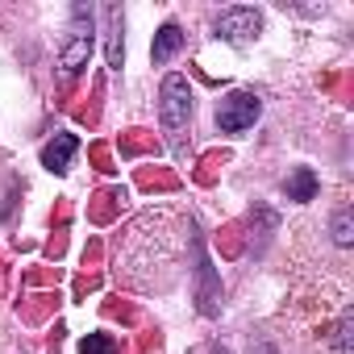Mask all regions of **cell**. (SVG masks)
Listing matches in <instances>:
<instances>
[{
  "instance_id": "obj_11",
  "label": "cell",
  "mask_w": 354,
  "mask_h": 354,
  "mask_svg": "<svg viewBox=\"0 0 354 354\" xmlns=\"http://www.w3.org/2000/svg\"><path fill=\"white\" fill-rule=\"evenodd\" d=\"M80 354H117V337L113 333H88L80 342Z\"/></svg>"
},
{
  "instance_id": "obj_1",
  "label": "cell",
  "mask_w": 354,
  "mask_h": 354,
  "mask_svg": "<svg viewBox=\"0 0 354 354\" xmlns=\"http://www.w3.org/2000/svg\"><path fill=\"white\" fill-rule=\"evenodd\" d=\"M158 121H162L171 154L188 158V146H192V84H188V75L171 71L162 80V88H158Z\"/></svg>"
},
{
  "instance_id": "obj_10",
  "label": "cell",
  "mask_w": 354,
  "mask_h": 354,
  "mask_svg": "<svg viewBox=\"0 0 354 354\" xmlns=\"http://www.w3.org/2000/svg\"><path fill=\"white\" fill-rule=\"evenodd\" d=\"M329 234H333L337 246H350L354 242V209H337L333 221H329Z\"/></svg>"
},
{
  "instance_id": "obj_9",
  "label": "cell",
  "mask_w": 354,
  "mask_h": 354,
  "mask_svg": "<svg viewBox=\"0 0 354 354\" xmlns=\"http://www.w3.org/2000/svg\"><path fill=\"white\" fill-rule=\"evenodd\" d=\"M317 175H313V167H296L292 175H288V184H283V192H288V201H296V205H308L313 196H317Z\"/></svg>"
},
{
  "instance_id": "obj_3",
  "label": "cell",
  "mask_w": 354,
  "mask_h": 354,
  "mask_svg": "<svg viewBox=\"0 0 354 354\" xmlns=\"http://www.w3.org/2000/svg\"><path fill=\"white\" fill-rule=\"evenodd\" d=\"M213 34L230 46H246L263 34V13L250 9V5H234V9H221L217 21H213Z\"/></svg>"
},
{
  "instance_id": "obj_14",
  "label": "cell",
  "mask_w": 354,
  "mask_h": 354,
  "mask_svg": "<svg viewBox=\"0 0 354 354\" xmlns=\"http://www.w3.org/2000/svg\"><path fill=\"white\" fill-rule=\"evenodd\" d=\"M209 354H230V350H225V346H213V350H209Z\"/></svg>"
},
{
  "instance_id": "obj_2",
  "label": "cell",
  "mask_w": 354,
  "mask_h": 354,
  "mask_svg": "<svg viewBox=\"0 0 354 354\" xmlns=\"http://www.w3.org/2000/svg\"><path fill=\"white\" fill-rule=\"evenodd\" d=\"M92 46H96V9L92 5H71L67 34H63V46H59V71H63V80H75L88 67Z\"/></svg>"
},
{
  "instance_id": "obj_4",
  "label": "cell",
  "mask_w": 354,
  "mask_h": 354,
  "mask_svg": "<svg viewBox=\"0 0 354 354\" xmlns=\"http://www.w3.org/2000/svg\"><path fill=\"white\" fill-rule=\"evenodd\" d=\"M263 113V100L254 92H230L221 104H217V129L221 133H246Z\"/></svg>"
},
{
  "instance_id": "obj_8",
  "label": "cell",
  "mask_w": 354,
  "mask_h": 354,
  "mask_svg": "<svg viewBox=\"0 0 354 354\" xmlns=\"http://www.w3.org/2000/svg\"><path fill=\"white\" fill-rule=\"evenodd\" d=\"M184 50V30L175 26V21H167L158 34H154V46H150V59H154V67H162V63H171L175 55Z\"/></svg>"
},
{
  "instance_id": "obj_5",
  "label": "cell",
  "mask_w": 354,
  "mask_h": 354,
  "mask_svg": "<svg viewBox=\"0 0 354 354\" xmlns=\"http://www.w3.org/2000/svg\"><path fill=\"white\" fill-rule=\"evenodd\" d=\"M192 246H196V308L205 317H217L221 313V279H217V271H213V263L205 254V242L196 238Z\"/></svg>"
},
{
  "instance_id": "obj_13",
  "label": "cell",
  "mask_w": 354,
  "mask_h": 354,
  "mask_svg": "<svg viewBox=\"0 0 354 354\" xmlns=\"http://www.w3.org/2000/svg\"><path fill=\"white\" fill-rule=\"evenodd\" d=\"M250 354H279V350H275V346L263 337V342H254V346H250Z\"/></svg>"
},
{
  "instance_id": "obj_7",
  "label": "cell",
  "mask_w": 354,
  "mask_h": 354,
  "mask_svg": "<svg viewBox=\"0 0 354 354\" xmlns=\"http://www.w3.org/2000/svg\"><path fill=\"white\" fill-rule=\"evenodd\" d=\"M75 150H80V138L75 133H55L46 146H42V167L46 171H67L71 167V158H75Z\"/></svg>"
},
{
  "instance_id": "obj_12",
  "label": "cell",
  "mask_w": 354,
  "mask_h": 354,
  "mask_svg": "<svg viewBox=\"0 0 354 354\" xmlns=\"http://www.w3.org/2000/svg\"><path fill=\"white\" fill-rule=\"evenodd\" d=\"M350 325H354V313H342V321L333 325V346L342 354H350Z\"/></svg>"
},
{
  "instance_id": "obj_6",
  "label": "cell",
  "mask_w": 354,
  "mask_h": 354,
  "mask_svg": "<svg viewBox=\"0 0 354 354\" xmlns=\"http://www.w3.org/2000/svg\"><path fill=\"white\" fill-rule=\"evenodd\" d=\"M104 34H109V50H104V59H109V71H121L125 67V17H121V9L117 5H109L104 9Z\"/></svg>"
}]
</instances>
